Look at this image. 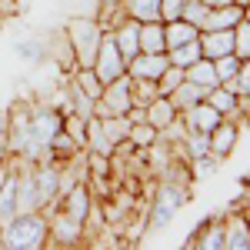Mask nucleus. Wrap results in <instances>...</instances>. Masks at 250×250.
<instances>
[{
	"label": "nucleus",
	"mask_w": 250,
	"mask_h": 250,
	"mask_svg": "<svg viewBox=\"0 0 250 250\" xmlns=\"http://www.w3.org/2000/svg\"><path fill=\"white\" fill-rule=\"evenodd\" d=\"M50 247V224L43 210H20L3 220V250H43Z\"/></svg>",
	"instance_id": "nucleus-1"
},
{
	"label": "nucleus",
	"mask_w": 250,
	"mask_h": 250,
	"mask_svg": "<svg viewBox=\"0 0 250 250\" xmlns=\"http://www.w3.org/2000/svg\"><path fill=\"white\" fill-rule=\"evenodd\" d=\"M63 34L70 40V50H74V63L77 67H94V57L97 50H100V40H104V27L97 23V17H74L67 20V27H63Z\"/></svg>",
	"instance_id": "nucleus-2"
},
{
	"label": "nucleus",
	"mask_w": 250,
	"mask_h": 250,
	"mask_svg": "<svg viewBox=\"0 0 250 250\" xmlns=\"http://www.w3.org/2000/svg\"><path fill=\"white\" fill-rule=\"evenodd\" d=\"M187 200H190L187 180L164 177V180L154 187V197H150V227H167Z\"/></svg>",
	"instance_id": "nucleus-3"
},
{
	"label": "nucleus",
	"mask_w": 250,
	"mask_h": 250,
	"mask_svg": "<svg viewBox=\"0 0 250 250\" xmlns=\"http://www.w3.org/2000/svg\"><path fill=\"white\" fill-rule=\"evenodd\" d=\"M60 130H63V110L50 107V104H37V107L30 104L27 107V134H30V140H37L47 154H50V144Z\"/></svg>",
	"instance_id": "nucleus-4"
},
{
	"label": "nucleus",
	"mask_w": 250,
	"mask_h": 250,
	"mask_svg": "<svg viewBox=\"0 0 250 250\" xmlns=\"http://www.w3.org/2000/svg\"><path fill=\"white\" fill-rule=\"evenodd\" d=\"M130 107H134V94H130V77L124 74L104 83L100 97L94 100V117H124Z\"/></svg>",
	"instance_id": "nucleus-5"
},
{
	"label": "nucleus",
	"mask_w": 250,
	"mask_h": 250,
	"mask_svg": "<svg viewBox=\"0 0 250 250\" xmlns=\"http://www.w3.org/2000/svg\"><path fill=\"white\" fill-rule=\"evenodd\" d=\"M94 74L100 77V83H110V80L127 74V57L120 54V47H117L110 30L100 40V50H97V57H94Z\"/></svg>",
	"instance_id": "nucleus-6"
},
{
	"label": "nucleus",
	"mask_w": 250,
	"mask_h": 250,
	"mask_svg": "<svg viewBox=\"0 0 250 250\" xmlns=\"http://www.w3.org/2000/svg\"><path fill=\"white\" fill-rule=\"evenodd\" d=\"M47 224H50V244L54 247H77L83 240V224L74 220L70 213H63L60 207H47Z\"/></svg>",
	"instance_id": "nucleus-7"
},
{
	"label": "nucleus",
	"mask_w": 250,
	"mask_h": 250,
	"mask_svg": "<svg viewBox=\"0 0 250 250\" xmlns=\"http://www.w3.org/2000/svg\"><path fill=\"white\" fill-rule=\"evenodd\" d=\"M187 250H224V213L207 217L197 224V230L187 240Z\"/></svg>",
	"instance_id": "nucleus-8"
},
{
	"label": "nucleus",
	"mask_w": 250,
	"mask_h": 250,
	"mask_svg": "<svg viewBox=\"0 0 250 250\" xmlns=\"http://www.w3.org/2000/svg\"><path fill=\"white\" fill-rule=\"evenodd\" d=\"M170 67V60H167V50L164 54H134V57L127 60V77L130 80H160V74Z\"/></svg>",
	"instance_id": "nucleus-9"
},
{
	"label": "nucleus",
	"mask_w": 250,
	"mask_h": 250,
	"mask_svg": "<svg viewBox=\"0 0 250 250\" xmlns=\"http://www.w3.org/2000/svg\"><path fill=\"white\" fill-rule=\"evenodd\" d=\"M224 250H250V217L244 210L224 213Z\"/></svg>",
	"instance_id": "nucleus-10"
},
{
	"label": "nucleus",
	"mask_w": 250,
	"mask_h": 250,
	"mask_svg": "<svg viewBox=\"0 0 250 250\" xmlns=\"http://www.w3.org/2000/svg\"><path fill=\"white\" fill-rule=\"evenodd\" d=\"M210 154L220 157V160H227V157L233 154V147H237V137H240V124H233V120H220L217 127H213L210 134Z\"/></svg>",
	"instance_id": "nucleus-11"
},
{
	"label": "nucleus",
	"mask_w": 250,
	"mask_h": 250,
	"mask_svg": "<svg viewBox=\"0 0 250 250\" xmlns=\"http://www.w3.org/2000/svg\"><path fill=\"white\" fill-rule=\"evenodd\" d=\"M180 120H184V127H187V130H200V134H210L213 127H217V124L224 120V117H220V110H213L207 100H200V104H193L190 110H184V114H180Z\"/></svg>",
	"instance_id": "nucleus-12"
},
{
	"label": "nucleus",
	"mask_w": 250,
	"mask_h": 250,
	"mask_svg": "<svg viewBox=\"0 0 250 250\" xmlns=\"http://www.w3.org/2000/svg\"><path fill=\"white\" fill-rule=\"evenodd\" d=\"M114 40H117V47H120V54L130 60L134 54H140V20H134V17H124L120 23H117L114 30Z\"/></svg>",
	"instance_id": "nucleus-13"
},
{
	"label": "nucleus",
	"mask_w": 250,
	"mask_h": 250,
	"mask_svg": "<svg viewBox=\"0 0 250 250\" xmlns=\"http://www.w3.org/2000/svg\"><path fill=\"white\" fill-rule=\"evenodd\" d=\"M240 20H244V7L240 3H224V7L207 10V20H204L200 30H233Z\"/></svg>",
	"instance_id": "nucleus-14"
},
{
	"label": "nucleus",
	"mask_w": 250,
	"mask_h": 250,
	"mask_svg": "<svg viewBox=\"0 0 250 250\" xmlns=\"http://www.w3.org/2000/svg\"><path fill=\"white\" fill-rule=\"evenodd\" d=\"M200 50L207 60L233 54V30H200Z\"/></svg>",
	"instance_id": "nucleus-15"
},
{
	"label": "nucleus",
	"mask_w": 250,
	"mask_h": 250,
	"mask_svg": "<svg viewBox=\"0 0 250 250\" xmlns=\"http://www.w3.org/2000/svg\"><path fill=\"white\" fill-rule=\"evenodd\" d=\"M140 50H144V54H164V50H167L164 20H144V23H140Z\"/></svg>",
	"instance_id": "nucleus-16"
},
{
	"label": "nucleus",
	"mask_w": 250,
	"mask_h": 250,
	"mask_svg": "<svg viewBox=\"0 0 250 250\" xmlns=\"http://www.w3.org/2000/svg\"><path fill=\"white\" fill-rule=\"evenodd\" d=\"M177 117H180V114H177V107H173L167 97H154V100L147 104V124L157 127V130H167Z\"/></svg>",
	"instance_id": "nucleus-17"
},
{
	"label": "nucleus",
	"mask_w": 250,
	"mask_h": 250,
	"mask_svg": "<svg viewBox=\"0 0 250 250\" xmlns=\"http://www.w3.org/2000/svg\"><path fill=\"white\" fill-rule=\"evenodd\" d=\"M204 97H207V90H204V87H197V83H190V80L184 77V80H180V87H177L167 100L177 107V114H184V110H190L193 104H200Z\"/></svg>",
	"instance_id": "nucleus-18"
},
{
	"label": "nucleus",
	"mask_w": 250,
	"mask_h": 250,
	"mask_svg": "<svg viewBox=\"0 0 250 250\" xmlns=\"http://www.w3.org/2000/svg\"><path fill=\"white\" fill-rule=\"evenodd\" d=\"M14 50H17V57L23 60V63H43L47 60V37H20L17 43H14Z\"/></svg>",
	"instance_id": "nucleus-19"
},
{
	"label": "nucleus",
	"mask_w": 250,
	"mask_h": 250,
	"mask_svg": "<svg viewBox=\"0 0 250 250\" xmlns=\"http://www.w3.org/2000/svg\"><path fill=\"white\" fill-rule=\"evenodd\" d=\"M204 57V50H200V37L187 40V43H180V47H170L167 50V60H170L173 67H180V70H187L190 63H197V60Z\"/></svg>",
	"instance_id": "nucleus-20"
},
{
	"label": "nucleus",
	"mask_w": 250,
	"mask_h": 250,
	"mask_svg": "<svg viewBox=\"0 0 250 250\" xmlns=\"http://www.w3.org/2000/svg\"><path fill=\"white\" fill-rule=\"evenodd\" d=\"M184 77L190 80V83H197V87H204V90H210V87H217L220 80H217V70H213V60L200 57L197 63H190L187 70H184Z\"/></svg>",
	"instance_id": "nucleus-21"
},
{
	"label": "nucleus",
	"mask_w": 250,
	"mask_h": 250,
	"mask_svg": "<svg viewBox=\"0 0 250 250\" xmlns=\"http://www.w3.org/2000/svg\"><path fill=\"white\" fill-rule=\"evenodd\" d=\"M200 37V30L193 27V23H187V20H167L164 23V40H167V50L170 47H180V43H187V40Z\"/></svg>",
	"instance_id": "nucleus-22"
},
{
	"label": "nucleus",
	"mask_w": 250,
	"mask_h": 250,
	"mask_svg": "<svg viewBox=\"0 0 250 250\" xmlns=\"http://www.w3.org/2000/svg\"><path fill=\"white\" fill-rule=\"evenodd\" d=\"M124 14L134 20H160V0H120Z\"/></svg>",
	"instance_id": "nucleus-23"
},
{
	"label": "nucleus",
	"mask_w": 250,
	"mask_h": 250,
	"mask_svg": "<svg viewBox=\"0 0 250 250\" xmlns=\"http://www.w3.org/2000/svg\"><path fill=\"white\" fill-rule=\"evenodd\" d=\"M100 120V130H104V137L110 140V144H124L127 140V134H130V120L127 117H97Z\"/></svg>",
	"instance_id": "nucleus-24"
},
{
	"label": "nucleus",
	"mask_w": 250,
	"mask_h": 250,
	"mask_svg": "<svg viewBox=\"0 0 250 250\" xmlns=\"http://www.w3.org/2000/svg\"><path fill=\"white\" fill-rule=\"evenodd\" d=\"M87 150L104 154V157H114V144L104 137V130H100V120H97V117H90V120H87Z\"/></svg>",
	"instance_id": "nucleus-25"
},
{
	"label": "nucleus",
	"mask_w": 250,
	"mask_h": 250,
	"mask_svg": "<svg viewBox=\"0 0 250 250\" xmlns=\"http://www.w3.org/2000/svg\"><path fill=\"white\" fill-rule=\"evenodd\" d=\"M70 80H74V83H77L87 97H94V100L100 97V90H104V83H100V77L94 74V67H74Z\"/></svg>",
	"instance_id": "nucleus-26"
},
{
	"label": "nucleus",
	"mask_w": 250,
	"mask_h": 250,
	"mask_svg": "<svg viewBox=\"0 0 250 250\" xmlns=\"http://www.w3.org/2000/svg\"><path fill=\"white\" fill-rule=\"evenodd\" d=\"M157 137H160V130L157 127H150L147 120H140V124H130V134H127V140L134 144V147H157Z\"/></svg>",
	"instance_id": "nucleus-27"
},
{
	"label": "nucleus",
	"mask_w": 250,
	"mask_h": 250,
	"mask_svg": "<svg viewBox=\"0 0 250 250\" xmlns=\"http://www.w3.org/2000/svg\"><path fill=\"white\" fill-rule=\"evenodd\" d=\"M233 54L240 60H250V20L247 17L233 27Z\"/></svg>",
	"instance_id": "nucleus-28"
},
{
	"label": "nucleus",
	"mask_w": 250,
	"mask_h": 250,
	"mask_svg": "<svg viewBox=\"0 0 250 250\" xmlns=\"http://www.w3.org/2000/svg\"><path fill=\"white\" fill-rule=\"evenodd\" d=\"M180 80H184V70L170 63V67H167V70L160 74V80H157V94H160V97H170L173 90L180 87Z\"/></svg>",
	"instance_id": "nucleus-29"
},
{
	"label": "nucleus",
	"mask_w": 250,
	"mask_h": 250,
	"mask_svg": "<svg viewBox=\"0 0 250 250\" xmlns=\"http://www.w3.org/2000/svg\"><path fill=\"white\" fill-rule=\"evenodd\" d=\"M207 10H210V7H207L204 0H187V3H184L180 20H187V23H193V27L200 30V27H204V20H207Z\"/></svg>",
	"instance_id": "nucleus-30"
},
{
	"label": "nucleus",
	"mask_w": 250,
	"mask_h": 250,
	"mask_svg": "<svg viewBox=\"0 0 250 250\" xmlns=\"http://www.w3.org/2000/svg\"><path fill=\"white\" fill-rule=\"evenodd\" d=\"M213 70H217V80L224 83V80L237 77V70H240V57L237 54H224V57L213 60Z\"/></svg>",
	"instance_id": "nucleus-31"
},
{
	"label": "nucleus",
	"mask_w": 250,
	"mask_h": 250,
	"mask_svg": "<svg viewBox=\"0 0 250 250\" xmlns=\"http://www.w3.org/2000/svg\"><path fill=\"white\" fill-rule=\"evenodd\" d=\"M184 3H187V0H160V20H164V23H167V20H180Z\"/></svg>",
	"instance_id": "nucleus-32"
},
{
	"label": "nucleus",
	"mask_w": 250,
	"mask_h": 250,
	"mask_svg": "<svg viewBox=\"0 0 250 250\" xmlns=\"http://www.w3.org/2000/svg\"><path fill=\"white\" fill-rule=\"evenodd\" d=\"M7 130H10V107H0V140H7Z\"/></svg>",
	"instance_id": "nucleus-33"
},
{
	"label": "nucleus",
	"mask_w": 250,
	"mask_h": 250,
	"mask_svg": "<svg viewBox=\"0 0 250 250\" xmlns=\"http://www.w3.org/2000/svg\"><path fill=\"white\" fill-rule=\"evenodd\" d=\"M240 110H244V114L250 117V94H244V97H240Z\"/></svg>",
	"instance_id": "nucleus-34"
},
{
	"label": "nucleus",
	"mask_w": 250,
	"mask_h": 250,
	"mask_svg": "<svg viewBox=\"0 0 250 250\" xmlns=\"http://www.w3.org/2000/svg\"><path fill=\"white\" fill-rule=\"evenodd\" d=\"M7 157H10V154H7V144H3V140H0V167H3V164H7Z\"/></svg>",
	"instance_id": "nucleus-35"
},
{
	"label": "nucleus",
	"mask_w": 250,
	"mask_h": 250,
	"mask_svg": "<svg viewBox=\"0 0 250 250\" xmlns=\"http://www.w3.org/2000/svg\"><path fill=\"white\" fill-rule=\"evenodd\" d=\"M204 3H207V7L213 10V7H224V3H233V0H204Z\"/></svg>",
	"instance_id": "nucleus-36"
},
{
	"label": "nucleus",
	"mask_w": 250,
	"mask_h": 250,
	"mask_svg": "<svg viewBox=\"0 0 250 250\" xmlns=\"http://www.w3.org/2000/svg\"><path fill=\"white\" fill-rule=\"evenodd\" d=\"M3 177H7V164H3V167H0V184H3Z\"/></svg>",
	"instance_id": "nucleus-37"
},
{
	"label": "nucleus",
	"mask_w": 250,
	"mask_h": 250,
	"mask_svg": "<svg viewBox=\"0 0 250 250\" xmlns=\"http://www.w3.org/2000/svg\"><path fill=\"white\" fill-rule=\"evenodd\" d=\"M0 250H3V224H0Z\"/></svg>",
	"instance_id": "nucleus-38"
},
{
	"label": "nucleus",
	"mask_w": 250,
	"mask_h": 250,
	"mask_svg": "<svg viewBox=\"0 0 250 250\" xmlns=\"http://www.w3.org/2000/svg\"><path fill=\"white\" fill-rule=\"evenodd\" d=\"M97 3H120V0H97Z\"/></svg>",
	"instance_id": "nucleus-39"
}]
</instances>
